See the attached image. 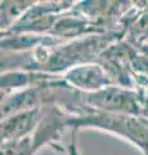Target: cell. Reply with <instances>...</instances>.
<instances>
[{
    "label": "cell",
    "instance_id": "obj_1",
    "mask_svg": "<svg viewBox=\"0 0 148 155\" xmlns=\"http://www.w3.org/2000/svg\"><path fill=\"white\" fill-rule=\"evenodd\" d=\"M67 125L70 129L75 130L80 128H95L116 134L133 143L143 155H148V119L125 114L104 113L90 107L83 114L70 115Z\"/></svg>",
    "mask_w": 148,
    "mask_h": 155
},
{
    "label": "cell",
    "instance_id": "obj_2",
    "mask_svg": "<svg viewBox=\"0 0 148 155\" xmlns=\"http://www.w3.org/2000/svg\"><path fill=\"white\" fill-rule=\"evenodd\" d=\"M84 101L94 110L148 119L147 92L143 93L126 87L109 85L93 93H84Z\"/></svg>",
    "mask_w": 148,
    "mask_h": 155
},
{
    "label": "cell",
    "instance_id": "obj_3",
    "mask_svg": "<svg viewBox=\"0 0 148 155\" xmlns=\"http://www.w3.org/2000/svg\"><path fill=\"white\" fill-rule=\"evenodd\" d=\"M62 78L71 87L83 93H93L106 87L113 85V80L106 70L101 65L90 64V62L72 66L67 71H65Z\"/></svg>",
    "mask_w": 148,
    "mask_h": 155
},
{
    "label": "cell",
    "instance_id": "obj_4",
    "mask_svg": "<svg viewBox=\"0 0 148 155\" xmlns=\"http://www.w3.org/2000/svg\"><path fill=\"white\" fill-rule=\"evenodd\" d=\"M46 113V107H34L2 119V142L17 141L35 132Z\"/></svg>",
    "mask_w": 148,
    "mask_h": 155
},
{
    "label": "cell",
    "instance_id": "obj_5",
    "mask_svg": "<svg viewBox=\"0 0 148 155\" xmlns=\"http://www.w3.org/2000/svg\"><path fill=\"white\" fill-rule=\"evenodd\" d=\"M34 2H2V30H9L28 9Z\"/></svg>",
    "mask_w": 148,
    "mask_h": 155
},
{
    "label": "cell",
    "instance_id": "obj_6",
    "mask_svg": "<svg viewBox=\"0 0 148 155\" xmlns=\"http://www.w3.org/2000/svg\"><path fill=\"white\" fill-rule=\"evenodd\" d=\"M72 133H71V142L66 146L65 151L67 153L68 155H81L79 153V149H77V141H76V137H77V130L75 129H71Z\"/></svg>",
    "mask_w": 148,
    "mask_h": 155
}]
</instances>
